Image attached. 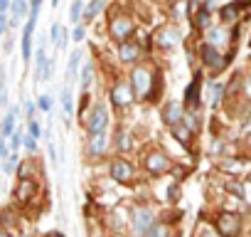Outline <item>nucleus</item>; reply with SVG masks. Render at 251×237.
I'll return each instance as SVG.
<instances>
[{
    "label": "nucleus",
    "mask_w": 251,
    "mask_h": 237,
    "mask_svg": "<svg viewBox=\"0 0 251 237\" xmlns=\"http://www.w3.org/2000/svg\"><path fill=\"white\" fill-rule=\"evenodd\" d=\"M151 84H153L151 72H148L146 67H136L133 74H131V84H128L131 91H133V96H146L148 89H151Z\"/></svg>",
    "instance_id": "nucleus-4"
},
{
    "label": "nucleus",
    "mask_w": 251,
    "mask_h": 237,
    "mask_svg": "<svg viewBox=\"0 0 251 237\" xmlns=\"http://www.w3.org/2000/svg\"><path fill=\"white\" fill-rule=\"evenodd\" d=\"M146 168L151 171V173H165L168 168H170V158L163 153V151H151L148 156H146Z\"/></svg>",
    "instance_id": "nucleus-6"
},
{
    "label": "nucleus",
    "mask_w": 251,
    "mask_h": 237,
    "mask_svg": "<svg viewBox=\"0 0 251 237\" xmlns=\"http://www.w3.org/2000/svg\"><path fill=\"white\" fill-rule=\"evenodd\" d=\"M72 35H74V42H79V40H81V37H84V28H81V25H76V28H74V32H72Z\"/></svg>",
    "instance_id": "nucleus-37"
},
{
    "label": "nucleus",
    "mask_w": 251,
    "mask_h": 237,
    "mask_svg": "<svg viewBox=\"0 0 251 237\" xmlns=\"http://www.w3.org/2000/svg\"><path fill=\"white\" fill-rule=\"evenodd\" d=\"M116 146H118L121 151H128V148L133 146V141H131V136H128V131H123V129H121V131L116 134Z\"/></svg>",
    "instance_id": "nucleus-24"
},
{
    "label": "nucleus",
    "mask_w": 251,
    "mask_h": 237,
    "mask_svg": "<svg viewBox=\"0 0 251 237\" xmlns=\"http://www.w3.org/2000/svg\"><path fill=\"white\" fill-rule=\"evenodd\" d=\"M106 126H108V111H106V106H103V104H94V109H91V114H89V118H86L89 134H91V136H94V134H103Z\"/></svg>",
    "instance_id": "nucleus-3"
},
{
    "label": "nucleus",
    "mask_w": 251,
    "mask_h": 237,
    "mask_svg": "<svg viewBox=\"0 0 251 237\" xmlns=\"http://www.w3.org/2000/svg\"><path fill=\"white\" fill-rule=\"evenodd\" d=\"M236 5H224L222 8V20H226V23H231V20H236Z\"/></svg>",
    "instance_id": "nucleus-27"
},
{
    "label": "nucleus",
    "mask_w": 251,
    "mask_h": 237,
    "mask_svg": "<svg viewBox=\"0 0 251 237\" xmlns=\"http://www.w3.org/2000/svg\"><path fill=\"white\" fill-rule=\"evenodd\" d=\"M8 156V146H5V139L0 136V158H5Z\"/></svg>",
    "instance_id": "nucleus-39"
},
{
    "label": "nucleus",
    "mask_w": 251,
    "mask_h": 237,
    "mask_svg": "<svg viewBox=\"0 0 251 237\" xmlns=\"http://www.w3.org/2000/svg\"><path fill=\"white\" fill-rule=\"evenodd\" d=\"M50 237H64V235H59V232H57V235H50Z\"/></svg>",
    "instance_id": "nucleus-45"
},
{
    "label": "nucleus",
    "mask_w": 251,
    "mask_h": 237,
    "mask_svg": "<svg viewBox=\"0 0 251 237\" xmlns=\"http://www.w3.org/2000/svg\"><path fill=\"white\" fill-rule=\"evenodd\" d=\"M15 118H18V109H8V114H5V118H3V126H0V136H3V139L13 134Z\"/></svg>",
    "instance_id": "nucleus-17"
},
{
    "label": "nucleus",
    "mask_w": 251,
    "mask_h": 237,
    "mask_svg": "<svg viewBox=\"0 0 251 237\" xmlns=\"http://www.w3.org/2000/svg\"><path fill=\"white\" fill-rule=\"evenodd\" d=\"M106 144H108V139H106V134H94L91 139H89V153L91 156H101L103 151H106Z\"/></svg>",
    "instance_id": "nucleus-15"
},
{
    "label": "nucleus",
    "mask_w": 251,
    "mask_h": 237,
    "mask_svg": "<svg viewBox=\"0 0 251 237\" xmlns=\"http://www.w3.org/2000/svg\"><path fill=\"white\" fill-rule=\"evenodd\" d=\"M23 144H25V148H27V151H32V153H35V148H37V141H35V139L23 136Z\"/></svg>",
    "instance_id": "nucleus-35"
},
{
    "label": "nucleus",
    "mask_w": 251,
    "mask_h": 237,
    "mask_svg": "<svg viewBox=\"0 0 251 237\" xmlns=\"http://www.w3.org/2000/svg\"><path fill=\"white\" fill-rule=\"evenodd\" d=\"M20 144H23V134H20V131L10 134V148H13V151H18V148H20Z\"/></svg>",
    "instance_id": "nucleus-33"
},
{
    "label": "nucleus",
    "mask_w": 251,
    "mask_h": 237,
    "mask_svg": "<svg viewBox=\"0 0 251 237\" xmlns=\"http://www.w3.org/2000/svg\"><path fill=\"white\" fill-rule=\"evenodd\" d=\"M91 77H94V64L86 62V64H84V72H81V84L89 87V84H91Z\"/></svg>",
    "instance_id": "nucleus-28"
},
{
    "label": "nucleus",
    "mask_w": 251,
    "mask_h": 237,
    "mask_svg": "<svg viewBox=\"0 0 251 237\" xmlns=\"http://www.w3.org/2000/svg\"><path fill=\"white\" fill-rule=\"evenodd\" d=\"M200 87H202V77H200V74H195L192 84H190V87H187V91H185V101H187L190 106H197V104H200Z\"/></svg>",
    "instance_id": "nucleus-13"
},
{
    "label": "nucleus",
    "mask_w": 251,
    "mask_h": 237,
    "mask_svg": "<svg viewBox=\"0 0 251 237\" xmlns=\"http://www.w3.org/2000/svg\"><path fill=\"white\" fill-rule=\"evenodd\" d=\"M25 111H27V116H32V111H35V104H32V101H27V104H25Z\"/></svg>",
    "instance_id": "nucleus-43"
},
{
    "label": "nucleus",
    "mask_w": 251,
    "mask_h": 237,
    "mask_svg": "<svg viewBox=\"0 0 251 237\" xmlns=\"http://www.w3.org/2000/svg\"><path fill=\"white\" fill-rule=\"evenodd\" d=\"M62 109H64V116H67L64 121L69 124V116L74 114V101H72V89H69V87L62 89Z\"/></svg>",
    "instance_id": "nucleus-20"
},
{
    "label": "nucleus",
    "mask_w": 251,
    "mask_h": 237,
    "mask_svg": "<svg viewBox=\"0 0 251 237\" xmlns=\"http://www.w3.org/2000/svg\"><path fill=\"white\" fill-rule=\"evenodd\" d=\"M118 57H121V62H133V59H138V45L131 42V40H123V42L118 45Z\"/></svg>",
    "instance_id": "nucleus-12"
},
{
    "label": "nucleus",
    "mask_w": 251,
    "mask_h": 237,
    "mask_svg": "<svg viewBox=\"0 0 251 237\" xmlns=\"http://www.w3.org/2000/svg\"><path fill=\"white\" fill-rule=\"evenodd\" d=\"M79 52H72V57H69V64H67V79H74L76 77V69H79Z\"/></svg>",
    "instance_id": "nucleus-26"
},
{
    "label": "nucleus",
    "mask_w": 251,
    "mask_h": 237,
    "mask_svg": "<svg viewBox=\"0 0 251 237\" xmlns=\"http://www.w3.org/2000/svg\"><path fill=\"white\" fill-rule=\"evenodd\" d=\"M173 131H175V136L180 139V144H190V131H187V129H182V126L177 124V126H173Z\"/></svg>",
    "instance_id": "nucleus-31"
},
{
    "label": "nucleus",
    "mask_w": 251,
    "mask_h": 237,
    "mask_svg": "<svg viewBox=\"0 0 251 237\" xmlns=\"http://www.w3.org/2000/svg\"><path fill=\"white\" fill-rule=\"evenodd\" d=\"M40 109H45V111H50L52 109V99L45 94V96H40Z\"/></svg>",
    "instance_id": "nucleus-36"
},
{
    "label": "nucleus",
    "mask_w": 251,
    "mask_h": 237,
    "mask_svg": "<svg viewBox=\"0 0 251 237\" xmlns=\"http://www.w3.org/2000/svg\"><path fill=\"white\" fill-rule=\"evenodd\" d=\"M219 52L214 50V47H209V45H204L202 47V62L207 64V67H219Z\"/></svg>",
    "instance_id": "nucleus-19"
},
{
    "label": "nucleus",
    "mask_w": 251,
    "mask_h": 237,
    "mask_svg": "<svg viewBox=\"0 0 251 237\" xmlns=\"http://www.w3.org/2000/svg\"><path fill=\"white\" fill-rule=\"evenodd\" d=\"M0 237H10V235H8L5 230H0Z\"/></svg>",
    "instance_id": "nucleus-44"
},
{
    "label": "nucleus",
    "mask_w": 251,
    "mask_h": 237,
    "mask_svg": "<svg viewBox=\"0 0 251 237\" xmlns=\"http://www.w3.org/2000/svg\"><path fill=\"white\" fill-rule=\"evenodd\" d=\"M8 10L13 13L10 25H18V23L25 18V13H27V3H23V0H15V3H10V8H8Z\"/></svg>",
    "instance_id": "nucleus-18"
},
{
    "label": "nucleus",
    "mask_w": 251,
    "mask_h": 237,
    "mask_svg": "<svg viewBox=\"0 0 251 237\" xmlns=\"http://www.w3.org/2000/svg\"><path fill=\"white\" fill-rule=\"evenodd\" d=\"M35 193H37V183L32 178H20V183L15 188V198L23 200V203H27L30 198H35Z\"/></svg>",
    "instance_id": "nucleus-11"
},
{
    "label": "nucleus",
    "mask_w": 251,
    "mask_h": 237,
    "mask_svg": "<svg viewBox=\"0 0 251 237\" xmlns=\"http://www.w3.org/2000/svg\"><path fill=\"white\" fill-rule=\"evenodd\" d=\"M222 94H224V84L214 82V84L209 87V104H212V106H217V104H219V99H222Z\"/></svg>",
    "instance_id": "nucleus-25"
},
{
    "label": "nucleus",
    "mask_w": 251,
    "mask_h": 237,
    "mask_svg": "<svg viewBox=\"0 0 251 237\" xmlns=\"http://www.w3.org/2000/svg\"><path fill=\"white\" fill-rule=\"evenodd\" d=\"M8 8H10V3H8V0H0V15H3Z\"/></svg>",
    "instance_id": "nucleus-40"
},
{
    "label": "nucleus",
    "mask_w": 251,
    "mask_h": 237,
    "mask_svg": "<svg viewBox=\"0 0 251 237\" xmlns=\"http://www.w3.org/2000/svg\"><path fill=\"white\" fill-rule=\"evenodd\" d=\"M146 235H148V237H173L170 227H168V225H163V222H153V227H151Z\"/></svg>",
    "instance_id": "nucleus-21"
},
{
    "label": "nucleus",
    "mask_w": 251,
    "mask_h": 237,
    "mask_svg": "<svg viewBox=\"0 0 251 237\" xmlns=\"http://www.w3.org/2000/svg\"><path fill=\"white\" fill-rule=\"evenodd\" d=\"M224 37H226V35H224V30L214 28V30H209V32H207V45L217 50V45H222V42H224Z\"/></svg>",
    "instance_id": "nucleus-22"
},
{
    "label": "nucleus",
    "mask_w": 251,
    "mask_h": 237,
    "mask_svg": "<svg viewBox=\"0 0 251 237\" xmlns=\"http://www.w3.org/2000/svg\"><path fill=\"white\" fill-rule=\"evenodd\" d=\"M111 178H116V180H121V183H128V180L133 178V166L126 161V158L113 161V163H111Z\"/></svg>",
    "instance_id": "nucleus-9"
},
{
    "label": "nucleus",
    "mask_w": 251,
    "mask_h": 237,
    "mask_svg": "<svg viewBox=\"0 0 251 237\" xmlns=\"http://www.w3.org/2000/svg\"><path fill=\"white\" fill-rule=\"evenodd\" d=\"M40 134H42V129H40V124H37V121H32V118H30V124H27V136L37 141V139H40Z\"/></svg>",
    "instance_id": "nucleus-30"
},
{
    "label": "nucleus",
    "mask_w": 251,
    "mask_h": 237,
    "mask_svg": "<svg viewBox=\"0 0 251 237\" xmlns=\"http://www.w3.org/2000/svg\"><path fill=\"white\" fill-rule=\"evenodd\" d=\"M155 40H158L160 47H173V45H177V30H173V28H163V30H158Z\"/></svg>",
    "instance_id": "nucleus-14"
},
{
    "label": "nucleus",
    "mask_w": 251,
    "mask_h": 237,
    "mask_svg": "<svg viewBox=\"0 0 251 237\" xmlns=\"http://www.w3.org/2000/svg\"><path fill=\"white\" fill-rule=\"evenodd\" d=\"M5 20H8V18H5V15H0V35H3V32H5V25H8V23H5Z\"/></svg>",
    "instance_id": "nucleus-41"
},
{
    "label": "nucleus",
    "mask_w": 251,
    "mask_h": 237,
    "mask_svg": "<svg viewBox=\"0 0 251 237\" xmlns=\"http://www.w3.org/2000/svg\"><path fill=\"white\" fill-rule=\"evenodd\" d=\"M209 3H202L200 5V10H197V15H195V25L200 28V30H207L209 25H212V18H209Z\"/></svg>",
    "instance_id": "nucleus-16"
},
{
    "label": "nucleus",
    "mask_w": 251,
    "mask_h": 237,
    "mask_svg": "<svg viewBox=\"0 0 251 237\" xmlns=\"http://www.w3.org/2000/svg\"><path fill=\"white\" fill-rule=\"evenodd\" d=\"M59 32H62V25H59V23H52V28H50V40H52V42H59Z\"/></svg>",
    "instance_id": "nucleus-32"
},
{
    "label": "nucleus",
    "mask_w": 251,
    "mask_h": 237,
    "mask_svg": "<svg viewBox=\"0 0 251 237\" xmlns=\"http://www.w3.org/2000/svg\"><path fill=\"white\" fill-rule=\"evenodd\" d=\"M217 232L222 237H239V232H241V217L236 212H222L217 217Z\"/></svg>",
    "instance_id": "nucleus-2"
},
{
    "label": "nucleus",
    "mask_w": 251,
    "mask_h": 237,
    "mask_svg": "<svg viewBox=\"0 0 251 237\" xmlns=\"http://www.w3.org/2000/svg\"><path fill=\"white\" fill-rule=\"evenodd\" d=\"M37 13H40V0L30 5V20L23 30V59L27 62L32 57V30H35V23H37Z\"/></svg>",
    "instance_id": "nucleus-1"
},
{
    "label": "nucleus",
    "mask_w": 251,
    "mask_h": 237,
    "mask_svg": "<svg viewBox=\"0 0 251 237\" xmlns=\"http://www.w3.org/2000/svg\"><path fill=\"white\" fill-rule=\"evenodd\" d=\"M182 106L177 104V101H168L165 106H163V121L165 124H170V126H177L180 121H182Z\"/></svg>",
    "instance_id": "nucleus-10"
},
{
    "label": "nucleus",
    "mask_w": 251,
    "mask_h": 237,
    "mask_svg": "<svg viewBox=\"0 0 251 237\" xmlns=\"http://www.w3.org/2000/svg\"><path fill=\"white\" fill-rule=\"evenodd\" d=\"M153 227V212L148 210V207H136L133 210V230L138 232V235H143V232H148Z\"/></svg>",
    "instance_id": "nucleus-8"
},
{
    "label": "nucleus",
    "mask_w": 251,
    "mask_h": 237,
    "mask_svg": "<svg viewBox=\"0 0 251 237\" xmlns=\"http://www.w3.org/2000/svg\"><path fill=\"white\" fill-rule=\"evenodd\" d=\"M103 10V3H99V0H96V3H89V5H84V13H86V18H94L96 13H101Z\"/></svg>",
    "instance_id": "nucleus-29"
},
{
    "label": "nucleus",
    "mask_w": 251,
    "mask_h": 237,
    "mask_svg": "<svg viewBox=\"0 0 251 237\" xmlns=\"http://www.w3.org/2000/svg\"><path fill=\"white\" fill-rule=\"evenodd\" d=\"M108 30H111V35L116 37V40H126V37H128V35H133V30H136V23L131 20V18H113L111 20V25H108Z\"/></svg>",
    "instance_id": "nucleus-5"
},
{
    "label": "nucleus",
    "mask_w": 251,
    "mask_h": 237,
    "mask_svg": "<svg viewBox=\"0 0 251 237\" xmlns=\"http://www.w3.org/2000/svg\"><path fill=\"white\" fill-rule=\"evenodd\" d=\"M81 10H84V3L74 0V3H72V8H69V20H72V25H74V28L81 23Z\"/></svg>",
    "instance_id": "nucleus-23"
},
{
    "label": "nucleus",
    "mask_w": 251,
    "mask_h": 237,
    "mask_svg": "<svg viewBox=\"0 0 251 237\" xmlns=\"http://www.w3.org/2000/svg\"><path fill=\"white\" fill-rule=\"evenodd\" d=\"M133 99H136V96H133L128 82H118V84L111 87V101H113L116 106H126V104H131Z\"/></svg>",
    "instance_id": "nucleus-7"
},
{
    "label": "nucleus",
    "mask_w": 251,
    "mask_h": 237,
    "mask_svg": "<svg viewBox=\"0 0 251 237\" xmlns=\"http://www.w3.org/2000/svg\"><path fill=\"white\" fill-rule=\"evenodd\" d=\"M50 158H52V163H54V166L59 163V158H57V148H54V144H50Z\"/></svg>",
    "instance_id": "nucleus-38"
},
{
    "label": "nucleus",
    "mask_w": 251,
    "mask_h": 237,
    "mask_svg": "<svg viewBox=\"0 0 251 237\" xmlns=\"http://www.w3.org/2000/svg\"><path fill=\"white\" fill-rule=\"evenodd\" d=\"M229 190H234V195L236 198H244V188H241V183H236V180H229V185H226Z\"/></svg>",
    "instance_id": "nucleus-34"
},
{
    "label": "nucleus",
    "mask_w": 251,
    "mask_h": 237,
    "mask_svg": "<svg viewBox=\"0 0 251 237\" xmlns=\"http://www.w3.org/2000/svg\"><path fill=\"white\" fill-rule=\"evenodd\" d=\"M5 104H8V94L0 89V106H5Z\"/></svg>",
    "instance_id": "nucleus-42"
}]
</instances>
